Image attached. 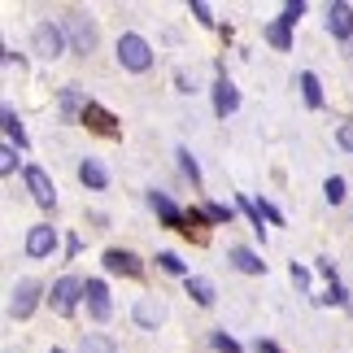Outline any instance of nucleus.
<instances>
[{"instance_id":"nucleus-1","label":"nucleus","mask_w":353,"mask_h":353,"mask_svg":"<svg viewBox=\"0 0 353 353\" xmlns=\"http://www.w3.org/2000/svg\"><path fill=\"white\" fill-rule=\"evenodd\" d=\"M118 65L131 70V74H144L148 65H153V44H148L144 35H135V31L118 35Z\"/></svg>"},{"instance_id":"nucleus-2","label":"nucleus","mask_w":353,"mask_h":353,"mask_svg":"<svg viewBox=\"0 0 353 353\" xmlns=\"http://www.w3.org/2000/svg\"><path fill=\"white\" fill-rule=\"evenodd\" d=\"M61 31H65V39L74 44V52H83V57H92V52H97V44H101V31H97V22H92V18H83V13H65Z\"/></svg>"},{"instance_id":"nucleus-3","label":"nucleus","mask_w":353,"mask_h":353,"mask_svg":"<svg viewBox=\"0 0 353 353\" xmlns=\"http://www.w3.org/2000/svg\"><path fill=\"white\" fill-rule=\"evenodd\" d=\"M31 48H35L44 61H57L61 52H65V31H61L57 22H39L35 31H31Z\"/></svg>"},{"instance_id":"nucleus-4","label":"nucleus","mask_w":353,"mask_h":353,"mask_svg":"<svg viewBox=\"0 0 353 353\" xmlns=\"http://www.w3.org/2000/svg\"><path fill=\"white\" fill-rule=\"evenodd\" d=\"M148 205H153V214H157L166 227H174V232H183V236H192V227H188V214L174 205L166 192H157V188H153V192H148Z\"/></svg>"},{"instance_id":"nucleus-5","label":"nucleus","mask_w":353,"mask_h":353,"mask_svg":"<svg viewBox=\"0 0 353 353\" xmlns=\"http://www.w3.org/2000/svg\"><path fill=\"white\" fill-rule=\"evenodd\" d=\"M35 305H39V283L35 279H18L13 292H9V314L13 319H31Z\"/></svg>"},{"instance_id":"nucleus-6","label":"nucleus","mask_w":353,"mask_h":353,"mask_svg":"<svg viewBox=\"0 0 353 353\" xmlns=\"http://www.w3.org/2000/svg\"><path fill=\"white\" fill-rule=\"evenodd\" d=\"M79 296H83V283H79L74 275H61L57 283H52V310H57V314L65 319V314H74V305H79Z\"/></svg>"},{"instance_id":"nucleus-7","label":"nucleus","mask_w":353,"mask_h":353,"mask_svg":"<svg viewBox=\"0 0 353 353\" xmlns=\"http://www.w3.org/2000/svg\"><path fill=\"white\" fill-rule=\"evenodd\" d=\"M26 192L35 196L39 210H52V205H57V188H52V179L39 166H26Z\"/></svg>"},{"instance_id":"nucleus-8","label":"nucleus","mask_w":353,"mask_h":353,"mask_svg":"<svg viewBox=\"0 0 353 353\" xmlns=\"http://www.w3.org/2000/svg\"><path fill=\"white\" fill-rule=\"evenodd\" d=\"M83 301H88V314L97 319V323H105L114 314V305H110V288H105V279H88L83 283Z\"/></svg>"},{"instance_id":"nucleus-9","label":"nucleus","mask_w":353,"mask_h":353,"mask_svg":"<svg viewBox=\"0 0 353 353\" xmlns=\"http://www.w3.org/2000/svg\"><path fill=\"white\" fill-rule=\"evenodd\" d=\"M131 319H135V327H144V332H157L161 323H166V305L157 301V296H140L131 310Z\"/></svg>"},{"instance_id":"nucleus-10","label":"nucleus","mask_w":353,"mask_h":353,"mask_svg":"<svg viewBox=\"0 0 353 353\" xmlns=\"http://www.w3.org/2000/svg\"><path fill=\"white\" fill-rule=\"evenodd\" d=\"M236 110H240V92H236L232 79L219 70V79H214V114H219V118H232Z\"/></svg>"},{"instance_id":"nucleus-11","label":"nucleus","mask_w":353,"mask_h":353,"mask_svg":"<svg viewBox=\"0 0 353 353\" xmlns=\"http://www.w3.org/2000/svg\"><path fill=\"white\" fill-rule=\"evenodd\" d=\"M105 270H110V275L140 279V275H144V262H140L131 249H110V253H105Z\"/></svg>"},{"instance_id":"nucleus-12","label":"nucleus","mask_w":353,"mask_h":353,"mask_svg":"<svg viewBox=\"0 0 353 353\" xmlns=\"http://www.w3.org/2000/svg\"><path fill=\"white\" fill-rule=\"evenodd\" d=\"M327 35L332 39H349L353 35V5H345V0H332L327 5Z\"/></svg>"},{"instance_id":"nucleus-13","label":"nucleus","mask_w":353,"mask_h":353,"mask_svg":"<svg viewBox=\"0 0 353 353\" xmlns=\"http://www.w3.org/2000/svg\"><path fill=\"white\" fill-rule=\"evenodd\" d=\"M52 249H57V232H52L48 223H39L26 232V257H48Z\"/></svg>"},{"instance_id":"nucleus-14","label":"nucleus","mask_w":353,"mask_h":353,"mask_svg":"<svg viewBox=\"0 0 353 353\" xmlns=\"http://www.w3.org/2000/svg\"><path fill=\"white\" fill-rule=\"evenodd\" d=\"M88 97H83V88H61V122H83V110H88Z\"/></svg>"},{"instance_id":"nucleus-15","label":"nucleus","mask_w":353,"mask_h":353,"mask_svg":"<svg viewBox=\"0 0 353 353\" xmlns=\"http://www.w3.org/2000/svg\"><path fill=\"white\" fill-rule=\"evenodd\" d=\"M79 179H83L92 192H101V188L110 183V170H105L97 157H83V161H79Z\"/></svg>"},{"instance_id":"nucleus-16","label":"nucleus","mask_w":353,"mask_h":353,"mask_svg":"<svg viewBox=\"0 0 353 353\" xmlns=\"http://www.w3.org/2000/svg\"><path fill=\"white\" fill-rule=\"evenodd\" d=\"M83 122H88L92 131H101V135H114V131H118V118H114L110 110H101L97 101H92L88 110H83Z\"/></svg>"},{"instance_id":"nucleus-17","label":"nucleus","mask_w":353,"mask_h":353,"mask_svg":"<svg viewBox=\"0 0 353 353\" xmlns=\"http://www.w3.org/2000/svg\"><path fill=\"white\" fill-rule=\"evenodd\" d=\"M183 283H188V296H192L196 305H205V310H210L214 301H219V292H214V283H210V279H201V275H188Z\"/></svg>"},{"instance_id":"nucleus-18","label":"nucleus","mask_w":353,"mask_h":353,"mask_svg":"<svg viewBox=\"0 0 353 353\" xmlns=\"http://www.w3.org/2000/svg\"><path fill=\"white\" fill-rule=\"evenodd\" d=\"M232 262H236V270H244V275H266V262L253 249H244V244H236V249H232Z\"/></svg>"},{"instance_id":"nucleus-19","label":"nucleus","mask_w":353,"mask_h":353,"mask_svg":"<svg viewBox=\"0 0 353 353\" xmlns=\"http://www.w3.org/2000/svg\"><path fill=\"white\" fill-rule=\"evenodd\" d=\"M0 122H5V140L18 144V148H26V131H22V118H18V110H13V105H5V110H0Z\"/></svg>"},{"instance_id":"nucleus-20","label":"nucleus","mask_w":353,"mask_h":353,"mask_svg":"<svg viewBox=\"0 0 353 353\" xmlns=\"http://www.w3.org/2000/svg\"><path fill=\"white\" fill-rule=\"evenodd\" d=\"M301 97H305V105H310V110H319V105H323V88H319V74H301Z\"/></svg>"},{"instance_id":"nucleus-21","label":"nucleus","mask_w":353,"mask_h":353,"mask_svg":"<svg viewBox=\"0 0 353 353\" xmlns=\"http://www.w3.org/2000/svg\"><path fill=\"white\" fill-rule=\"evenodd\" d=\"M196 214H201L205 223H214V227H227V223H232V210H227V205H214V201H205Z\"/></svg>"},{"instance_id":"nucleus-22","label":"nucleus","mask_w":353,"mask_h":353,"mask_svg":"<svg viewBox=\"0 0 353 353\" xmlns=\"http://www.w3.org/2000/svg\"><path fill=\"white\" fill-rule=\"evenodd\" d=\"M79 353H118V345L110 341V336H83Z\"/></svg>"},{"instance_id":"nucleus-23","label":"nucleus","mask_w":353,"mask_h":353,"mask_svg":"<svg viewBox=\"0 0 353 353\" xmlns=\"http://www.w3.org/2000/svg\"><path fill=\"white\" fill-rule=\"evenodd\" d=\"M266 39H270V44H275L279 52H288V48H292V35H288V26H283V22L266 26Z\"/></svg>"},{"instance_id":"nucleus-24","label":"nucleus","mask_w":353,"mask_h":353,"mask_svg":"<svg viewBox=\"0 0 353 353\" xmlns=\"http://www.w3.org/2000/svg\"><path fill=\"white\" fill-rule=\"evenodd\" d=\"M323 196H327V205H341V201H345V179H341V174H332V179L323 183Z\"/></svg>"},{"instance_id":"nucleus-25","label":"nucleus","mask_w":353,"mask_h":353,"mask_svg":"<svg viewBox=\"0 0 353 353\" xmlns=\"http://www.w3.org/2000/svg\"><path fill=\"white\" fill-rule=\"evenodd\" d=\"M174 157H179V166H183V174H188V179H192V183L201 188V166H196V157L188 153V148H179V153H174Z\"/></svg>"},{"instance_id":"nucleus-26","label":"nucleus","mask_w":353,"mask_h":353,"mask_svg":"<svg viewBox=\"0 0 353 353\" xmlns=\"http://www.w3.org/2000/svg\"><path fill=\"white\" fill-rule=\"evenodd\" d=\"M13 170H18V148L5 144L0 148V174H13Z\"/></svg>"},{"instance_id":"nucleus-27","label":"nucleus","mask_w":353,"mask_h":353,"mask_svg":"<svg viewBox=\"0 0 353 353\" xmlns=\"http://www.w3.org/2000/svg\"><path fill=\"white\" fill-rule=\"evenodd\" d=\"M240 210H244V214H249V223H253V232H257V236H262V205H253V201H249V196H240Z\"/></svg>"},{"instance_id":"nucleus-28","label":"nucleus","mask_w":353,"mask_h":353,"mask_svg":"<svg viewBox=\"0 0 353 353\" xmlns=\"http://www.w3.org/2000/svg\"><path fill=\"white\" fill-rule=\"evenodd\" d=\"M157 266L166 270V275H183V262H179L174 253H157ZM183 279H188V275H183Z\"/></svg>"},{"instance_id":"nucleus-29","label":"nucleus","mask_w":353,"mask_h":353,"mask_svg":"<svg viewBox=\"0 0 353 353\" xmlns=\"http://www.w3.org/2000/svg\"><path fill=\"white\" fill-rule=\"evenodd\" d=\"M210 345L219 349V353H240V345H236V341H232L227 332H214V336H210Z\"/></svg>"},{"instance_id":"nucleus-30","label":"nucleus","mask_w":353,"mask_h":353,"mask_svg":"<svg viewBox=\"0 0 353 353\" xmlns=\"http://www.w3.org/2000/svg\"><path fill=\"white\" fill-rule=\"evenodd\" d=\"M301 13H305V5H301V0H288V5H283V26H296V18H301Z\"/></svg>"},{"instance_id":"nucleus-31","label":"nucleus","mask_w":353,"mask_h":353,"mask_svg":"<svg viewBox=\"0 0 353 353\" xmlns=\"http://www.w3.org/2000/svg\"><path fill=\"white\" fill-rule=\"evenodd\" d=\"M188 9H192V18H196L201 26H214V13H210V5H201V0H192Z\"/></svg>"},{"instance_id":"nucleus-32","label":"nucleus","mask_w":353,"mask_h":353,"mask_svg":"<svg viewBox=\"0 0 353 353\" xmlns=\"http://www.w3.org/2000/svg\"><path fill=\"white\" fill-rule=\"evenodd\" d=\"M336 144H341L345 153H353V122H341V131H336Z\"/></svg>"},{"instance_id":"nucleus-33","label":"nucleus","mask_w":353,"mask_h":353,"mask_svg":"<svg viewBox=\"0 0 353 353\" xmlns=\"http://www.w3.org/2000/svg\"><path fill=\"white\" fill-rule=\"evenodd\" d=\"M262 219H266V223H275V227H279V223H283V214H279L275 205H270V201H262Z\"/></svg>"},{"instance_id":"nucleus-34","label":"nucleus","mask_w":353,"mask_h":353,"mask_svg":"<svg viewBox=\"0 0 353 353\" xmlns=\"http://www.w3.org/2000/svg\"><path fill=\"white\" fill-rule=\"evenodd\" d=\"M292 283H296V288H305V283H310V270L296 266V262H292Z\"/></svg>"},{"instance_id":"nucleus-35","label":"nucleus","mask_w":353,"mask_h":353,"mask_svg":"<svg viewBox=\"0 0 353 353\" xmlns=\"http://www.w3.org/2000/svg\"><path fill=\"white\" fill-rule=\"evenodd\" d=\"M0 52H5V65H9V70H13V65H18V70H22V57H18V52H13V48H0Z\"/></svg>"},{"instance_id":"nucleus-36","label":"nucleus","mask_w":353,"mask_h":353,"mask_svg":"<svg viewBox=\"0 0 353 353\" xmlns=\"http://www.w3.org/2000/svg\"><path fill=\"white\" fill-rule=\"evenodd\" d=\"M253 349H257V353H279V349H275V345H270V341H257Z\"/></svg>"},{"instance_id":"nucleus-37","label":"nucleus","mask_w":353,"mask_h":353,"mask_svg":"<svg viewBox=\"0 0 353 353\" xmlns=\"http://www.w3.org/2000/svg\"><path fill=\"white\" fill-rule=\"evenodd\" d=\"M52 353H65V349H52Z\"/></svg>"}]
</instances>
